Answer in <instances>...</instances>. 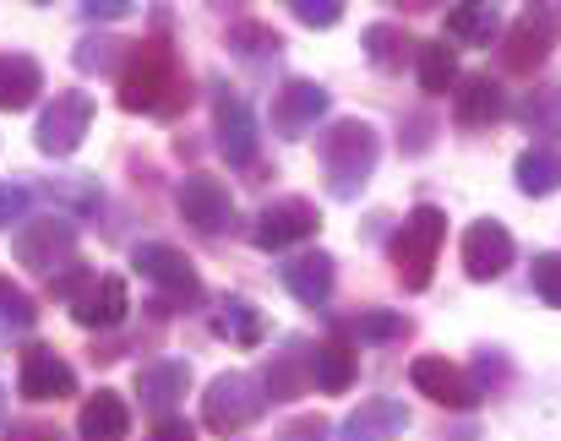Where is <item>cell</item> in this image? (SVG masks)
<instances>
[{
	"label": "cell",
	"mask_w": 561,
	"mask_h": 441,
	"mask_svg": "<svg viewBox=\"0 0 561 441\" xmlns=\"http://www.w3.org/2000/svg\"><path fill=\"white\" fill-rule=\"evenodd\" d=\"M115 82H121V109H131V115L170 120V115H181L191 104V82L181 71V55L164 38H137L131 60L121 66Z\"/></svg>",
	"instance_id": "1"
},
{
	"label": "cell",
	"mask_w": 561,
	"mask_h": 441,
	"mask_svg": "<svg viewBox=\"0 0 561 441\" xmlns=\"http://www.w3.org/2000/svg\"><path fill=\"white\" fill-rule=\"evenodd\" d=\"M317 153H322V170H328V192H333L339 202H350V197H360L366 181H371L376 159H381V137H376L366 120H333V126L322 131Z\"/></svg>",
	"instance_id": "2"
},
{
	"label": "cell",
	"mask_w": 561,
	"mask_h": 441,
	"mask_svg": "<svg viewBox=\"0 0 561 441\" xmlns=\"http://www.w3.org/2000/svg\"><path fill=\"white\" fill-rule=\"evenodd\" d=\"M442 240H447V213L431 208V202H420V208L403 219V229L392 234V272H398V283H403L409 294L431 289V267H436Z\"/></svg>",
	"instance_id": "3"
},
{
	"label": "cell",
	"mask_w": 561,
	"mask_h": 441,
	"mask_svg": "<svg viewBox=\"0 0 561 441\" xmlns=\"http://www.w3.org/2000/svg\"><path fill=\"white\" fill-rule=\"evenodd\" d=\"M557 44H561V5L557 0H535V5L507 27V38H502V71H507V77H535V71L551 60Z\"/></svg>",
	"instance_id": "4"
},
{
	"label": "cell",
	"mask_w": 561,
	"mask_h": 441,
	"mask_svg": "<svg viewBox=\"0 0 561 441\" xmlns=\"http://www.w3.org/2000/svg\"><path fill=\"white\" fill-rule=\"evenodd\" d=\"M262 409H267V387H262L256 376H245V371L213 376V387H207V398H202V420H207V431H218V437H240Z\"/></svg>",
	"instance_id": "5"
},
{
	"label": "cell",
	"mask_w": 561,
	"mask_h": 441,
	"mask_svg": "<svg viewBox=\"0 0 561 441\" xmlns=\"http://www.w3.org/2000/svg\"><path fill=\"white\" fill-rule=\"evenodd\" d=\"M88 126H93V93H77V88L55 93L49 109L38 115V131H33V137H38V153H49V159H71V153L82 148Z\"/></svg>",
	"instance_id": "6"
},
{
	"label": "cell",
	"mask_w": 561,
	"mask_h": 441,
	"mask_svg": "<svg viewBox=\"0 0 561 441\" xmlns=\"http://www.w3.org/2000/svg\"><path fill=\"white\" fill-rule=\"evenodd\" d=\"M11 251H16V262L22 267H33V272H60V267H71L77 262V223L71 219H33L16 229V240H11Z\"/></svg>",
	"instance_id": "7"
},
{
	"label": "cell",
	"mask_w": 561,
	"mask_h": 441,
	"mask_svg": "<svg viewBox=\"0 0 561 441\" xmlns=\"http://www.w3.org/2000/svg\"><path fill=\"white\" fill-rule=\"evenodd\" d=\"M131 262H137V272H142L148 283L164 289V305H196V300H202V278H196V267H191L175 245L148 240V245H137Z\"/></svg>",
	"instance_id": "8"
},
{
	"label": "cell",
	"mask_w": 561,
	"mask_h": 441,
	"mask_svg": "<svg viewBox=\"0 0 561 441\" xmlns=\"http://www.w3.org/2000/svg\"><path fill=\"white\" fill-rule=\"evenodd\" d=\"M16 393L27 404H60V398L77 393V371L49 344H27L22 349V365H16Z\"/></svg>",
	"instance_id": "9"
},
{
	"label": "cell",
	"mask_w": 561,
	"mask_h": 441,
	"mask_svg": "<svg viewBox=\"0 0 561 441\" xmlns=\"http://www.w3.org/2000/svg\"><path fill=\"white\" fill-rule=\"evenodd\" d=\"M175 208H181V219H186L196 234H229V229H234V197H229V186L213 181V175H186L181 192H175Z\"/></svg>",
	"instance_id": "10"
},
{
	"label": "cell",
	"mask_w": 561,
	"mask_h": 441,
	"mask_svg": "<svg viewBox=\"0 0 561 441\" xmlns=\"http://www.w3.org/2000/svg\"><path fill=\"white\" fill-rule=\"evenodd\" d=\"M213 131H218V153L234 170L256 164V115H251V104L234 88H218L213 93Z\"/></svg>",
	"instance_id": "11"
},
{
	"label": "cell",
	"mask_w": 561,
	"mask_h": 441,
	"mask_svg": "<svg viewBox=\"0 0 561 441\" xmlns=\"http://www.w3.org/2000/svg\"><path fill=\"white\" fill-rule=\"evenodd\" d=\"M322 229V213L306 202V197H284V202H267L256 223H251V240L262 245V251H289V245H300V240H311Z\"/></svg>",
	"instance_id": "12"
},
{
	"label": "cell",
	"mask_w": 561,
	"mask_h": 441,
	"mask_svg": "<svg viewBox=\"0 0 561 441\" xmlns=\"http://www.w3.org/2000/svg\"><path fill=\"white\" fill-rule=\"evenodd\" d=\"M513 256H518V245H513V234L496 219H480L463 229V272H469L474 283L502 278V272L513 267Z\"/></svg>",
	"instance_id": "13"
},
{
	"label": "cell",
	"mask_w": 561,
	"mask_h": 441,
	"mask_svg": "<svg viewBox=\"0 0 561 441\" xmlns=\"http://www.w3.org/2000/svg\"><path fill=\"white\" fill-rule=\"evenodd\" d=\"M409 382L431 398V404H442V409H474L485 393L474 387V376H463L458 365H447L442 355H420L414 365H409Z\"/></svg>",
	"instance_id": "14"
},
{
	"label": "cell",
	"mask_w": 561,
	"mask_h": 441,
	"mask_svg": "<svg viewBox=\"0 0 561 441\" xmlns=\"http://www.w3.org/2000/svg\"><path fill=\"white\" fill-rule=\"evenodd\" d=\"M126 311H131V289H126V278H115V272L93 278L88 294L71 300V316H77V327H88V333H110V327H121Z\"/></svg>",
	"instance_id": "15"
},
{
	"label": "cell",
	"mask_w": 561,
	"mask_h": 441,
	"mask_svg": "<svg viewBox=\"0 0 561 441\" xmlns=\"http://www.w3.org/2000/svg\"><path fill=\"white\" fill-rule=\"evenodd\" d=\"M328 115V88L317 82H284L273 93V131L278 137H306Z\"/></svg>",
	"instance_id": "16"
},
{
	"label": "cell",
	"mask_w": 561,
	"mask_h": 441,
	"mask_svg": "<svg viewBox=\"0 0 561 441\" xmlns=\"http://www.w3.org/2000/svg\"><path fill=\"white\" fill-rule=\"evenodd\" d=\"M186 393H191V365L186 360H153V365L137 371V398H142V409L159 415V420H170L175 404H181Z\"/></svg>",
	"instance_id": "17"
},
{
	"label": "cell",
	"mask_w": 561,
	"mask_h": 441,
	"mask_svg": "<svg viewBox=\"0 0 561 441\" xmlns=\"http://www.w3.org/2000/svg\"><path fill=\"white\" fill-rule=\"evenodd\" d=\"M278 272H284V289H289L300 305H328V300H333V256H328V251H300V256H289Z\"/></svg>",
	"instance_id": "18"
},
{
	"label": "cell",
	"mask_w": 561,
	"mask_h": 441,
	"mask_svg": "<svg viewBox=\"0 0 561 441\" xmlns=\"http://www.w3.org/2000/svg\"><path fill=\"white\" fill-rule=\"evenodd\" d=\"M409 431V409L398 404V398H366L350 420H344V431L339 441H392Z\"/></svg>",
	"instance_id": "19"
},
{
	"label": "cell",
	"mask_w": 561,
	"mask_h": 441,
	"mask_svg": "<svg viewBox=\"0 0 561 441\" xmlns=\"http://www.w3.org/2000/svg\"><path fill=\"white\" fill-rule=\"evenodd\" d=\"M77 437L82 441H126L131 437V409L121 393H93L82 409H77Z\"/></svg>",
	"instance_id": "20"
},
{
	"label": "cell",
	"mask_w": 561,
	"mask_h": 441,
	"mask_svg": "<svg viewBox=\"0 0 561 441\" xmlns=\"http://www.w3.org/2000/svg\"><path fill=\"white\" fill-rule=\"evenodd\" d=\"M453 115H458V126H496V120L507 115L502 82H491L485 71L463 77V82H458V93H453Z\"/></svg>",
	"instance_id": "21"
},
{
	"label": "cell",
	"mask_w": 561,
	"mask_h": 441,
	"mask_svg": "<svg viewBox=\"0 0 561 441\" xmlns=\"http://www.w3.org/2000/svg\"><path fill=\"white\" fill-rule=\"evenodd\" d=\"M38 93H44V66L33 55H22V49L0 55V109L22 115V109H33Z\"/></svg>",
	"instance_id": "22"
},
{
	"label": "cell",
	"mask_w": 561,
	"mask_h": 441,
	"mask_svg": "<svg viewBox=\"0 0 561 441\" xmlns=\"http://www.w3.org/2000/svg\"><path fill=\"white\" fill-rule=\"evenodd\" d=\"M502 33V0H458L447 11V38L453 44H491Z\"/></svg>",
	"instance_id": "23"
},
{
	"label": "cell",
	"mask_w": 561,
	"mask_h": 441,
	"mask_svg": "<svg viewBox=\"0 0 561 441\" xmlns=\"http://www.w3.org/2000/svg\"><path fill=\"white\" fill-rule=\"evenodd\" d=\"M267 398L273 404H284V398H300L306 387H311V344H289L284 355H273L267 360Z\"/></svg>",
	"instance_id": "24"
},
{
	"label": "cell",
	"mask_w": 561,
	"mask_h": 441,
	"mask_svg": "<svg viewBox=\"0 0 561 441\" xmlns=\"http://www.w3.org/2000/svg\"><path fill=\"white\" fill-rule=\"evenodd\" d=\"M513 175H518V192L524 197H551V192H561V148L540 142V148L518 153Z\"/></svg>",
	"instance_id": "25"
},
{
	"label": "cell",
	"mask_w": 561,
	"mask_h": 441,
	"mask_svg": "<svg viewBox=\"0 0 561 441\" xmlns=\"http://www.w3.org/2000/svg\"><path fill=\"white\" fill-rule=\"evenodd\" d=\"M213 333H218L224 344H234V349H256L262 333H267V322H262V311H256L251 300H224V305L213 311Z\"/></svg>",
	"instance_id": "26"
},
{
	"label": "cell",
	"mask_w": 561,
	"mask_h": 441,
	"mask_svg": "<svg viewBox=\"0 0 561 441\" xmlns=\"http://www.w3.org/2000/svg\"><path fill=\"white\" fill-rule=\"evenodd\" d=\"M409 333H414V322L403 311H355L339 322V338H355V344H398Z\"/></svg>",
	"instance_id": "27"
},
{
	"label": "cell",
	"mask_w": 561,
	"mask_h": 441,
	"mask_svg": "<svg viewBox=\"0 0 561 441\" xmlns=\"http://www.w3.org/2000/svg\"><path fill=\"white\" fill-rule=\"evenodd\" d=\"M360 44H366V60H371L376 71H403V60L420 55V44H414L398 22H371V27L360 33Z\"/></svg>",
	"instance_id": "28"
},
{
	"label": "cell",
	"mask_w": 561,
	"mask_h": 441,
	"mask_svg": "<svg viewBox=\"0 0 561 441\" xmlns=\"http://www.w3.org/2000/svg\"><path fill=\"white\" fill-rule=\"evenodd\" d=\"M311 387L350 393L355 387V349L350 344H317L311 349Z\"/></svg>",
	"instance_id": "29"
},
{
	"label": "cell",
	"mask_w": 561,
	"mask_h": 441,
	"mask_svg": "<svg viewBox=\"0 0 561 441\" xmlns=\"http://www.w3.org/2000/svg\"><path fill=\"white\" fill-rule=\"evenodd\" d=\"M131 60V44L126 38H110V33H88L77 49H71V66L77 71H99V77H121V66Z\"/></svg>",
	"instance_id": "30"
},
{
	"label": "cell",
	"mask_w": 561,
	"mask_h": 441,
	"mask_svg": "<svg viewBox=\"0 0 561 441\" xmlns=\"http://www.w3.org/2000/svg\"><path fill=\"white\" fill-rule=\"evenodd\" d=\"M518 120L529 126V137H561V82L551 88H535L529 98H524V109H518Z\"/></svg>",
	"instance_id": "31"
},
{
	"label": "cell",
	"mask_w": 561,
	"mask_h": 441,
	"mask_svg": "<svg viewBox=\"0 0 561 441\" xmlns=\"http://www.w3.org/2000/svg\"><path fill=\"white\" fill-rule=\"evenodd\" d=\"M420 88L425 93H447L453 82H458V55L447 49V38H436V44H420Z\"/></svg>",
	"instance_id": "32"
},
{
	"label": "cell",
	"mask_w": 561,
	"mask_h": 441,
	"mask_svg": "<svg viewBox=\"0 0 561 441\" xmlns=\"http://www.w3.org/2000/svg\"><path fill=\"white\" fill-rule=\"evenodd\" d=\"M229 49H234L240 60H267V55L284 49V38H278L267 22H234V27H229Z\"/></svg>",
	"instance_id": "33"
},
{
	"label": "cell",
	"mask_w": 561,
	"mask_h": 441,
	"mask_svg": "<svg viewBox=\"0 0 561 441\" xmlns=\"http://www.w3.org/2000/svg\"><path fill=\"white\" fill-rule=\"evenodd\" d=\"M0 322H5V327H16V333H27V327L38 322L33 294H27V289H16L11 278H0Z\"/></svg>",
	"instance_id": "34"
},
{
	"label": "cell",
	"mask_w": 561,
	"mask_h": 441,
	"mask_svg": "<svg viewBox=\"0 0 561 441\" xmlns=\"http://www.w3.org/2000/svg\"><path fill=\"white\" fill-rule=\"evenodd\" d=\"M535 294L551 311H561V251H540L535 256Z\"/></svg>",
	"instance_id": "35"
},
{
	"label": "cell",
	"mask_w": 561,
	"mask_h": 441,
	"mask_svg": "<svg viewBox=\"0 0 561 441\" xmlns=\"http://www.w3.org/2000/svg\"><path fill=\"white\" fill-rule=\"evenodd\" d=\"M344 5H350V0H289L295 22H306V27H339Z\"/></svg>",
	"instance_id": "36"
},
{
	"label": "cell",
	"mask_w": 561,
	"mask_h": 441,
	"mask_svg": "<svg viewBox=\"0 0 561 441\" xmlns=\"http://www.w3.org/2000/svg\"><path fill=\"white\" fill-rule=\"evenodd\" d=\"M27 208H33V192H27L22 181H0V229L22 223L27 219Z\"/></svg>",
	"instance_id": "37"
},
{
	"label": "cell",
	"mask_w": 561,
	"mask_h": 441,
	"mask_svg": "<svg viewBox=\"0 0 561 441\" xmlns=\"http://www.w3.org/2000/svg\"><path fill=\"white\" fill-rule=\"evenodd\" d=\"M333 437V426L322 420V415H300V420H289L284 431H278V441H328Z\"/></svg>",
	"instance_id": "38"
},
{
	"label": "cell",
	"mask_w": 561,
	"mask_h": 441,
	"mask_svg": "<svg viewBox=\"0 0 561 441\" xmlns=\"http://www.w3.org/2000/svg\"><path fill=\"white\" fill-rule=\"evenodd\" d=\"M137 0H82V11L93 16V22H115V16H126Z\"/></svg>",
	"instance_id": "39"
},
{
	"label": "cell",
	"mask_w": 561,
	"mask_h": 441,
	"mask_svg": "<svg viewBox=\"0 0 561 441\" xmlns=\"http://www.w3.org/2000/svg\"><path fill=\"white\" fill-rule=\"evenodd\" d=\"M5 441H66L55 426H38V420H27V426H11L5 431Z\"/></svg>",
	"instance_id": "40"
},
{
	"label": "cell",
	"mask_w": 561,
	"mask_h": 441,
	"mask_svg": "<svg viewBox=\"0 0 561 441\" xmlns=\"http://www.w3.org/2000/svg\"><path fill=\"white\" fill-rule=\"evenodd\" d=\"M148 441H196V431H191L186 420H175V415H170V420H159V426H153V437Z\"/></svg>",
	"instance_id": "41"
},
{
	"label": "cell",
	"mask_w": 561,
	"mask_h": 441,
	"mask_svg": "<svg viewBox=\"0 0 561 441\" xmlns=\"http://www.w3.org/2000/svg\"><path fill=\"white\" fill-rule=\"evenodd\" d=\"M398 5H409V11H436V5H447V0H398Z\"/></svg>",
	"instance_id": "42"
},
{
	"label": "cell",
	"mask_w": 561,
	"mask_h": 441,
	"mask_svg": "<svg viewBox=\"0 0 561 441\" xmlns=\"http://www.w3.org/2000/svg\"><path fill=\"white\" fill-rule=\"evenodd\" d=\"M207 5H218V11H229V5H240V0H207Z\"/></svg>",
	"instance_id": "43"
},
{
	"label": "cell",
	"mask_w": 561,
	"mask_h": 441,
	"mask_svg": "<svg viewBox=\"0 0 561 441\" xmlns=\"http://www.w3.org/2000/svg\"><path fill=\"white\" fill-rule=\"evenodd\" d=\"M0 420H5V387H0Z\"/></svg>",
	"instance_id": "44"
}]
</instances>
